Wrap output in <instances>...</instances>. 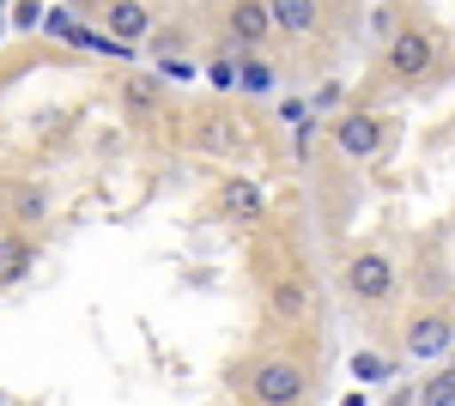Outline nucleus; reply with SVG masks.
Masks as SVG:
<instances>
[{"label":"nucleus","instance_id":"nucleus-1","mask_svg":"<svg viewBox=\"0 0 455 406\" xmlns=\"http://www.w3.org/2000/svg\"><path fill=\"white\" fill-rule=\"evenodd\" d=\"M243 388H249L255 406H304L310 401V370H304V358L274 352V358H255V364H249Z\"/></svg>","mask_w":455,"mask_h":406},{"label":"nucleus","instance_id":"nucleus-2","mask_svg":"<svg viewBox=\"0 0 455 406\" xmlns=\"http://www.w3.org/2000/svg\"><path fill=\"white\" fill-rule=\"evenodd\" d=\"M347 291H352V304H364V309H383L388 298H395V261H388L383 249H358V255H347Z\"/></svg>","mask_w":455,"mask_h":406},{"label":"nucleus","instance_id":"nucleus-3","mask_svg":"<svg viewBox=\"0 0 455 406\" xmlns=\"http://www.w3.org/2000/svg\"><path fill=\"white\" fill-rule=\"evenodd\" d=\"M431 55H437V43H431L425 25H395V36H388V73H395V79L431 73Z\"/></svg>","mask_w":455,"mask_h":406},{"label":"nucleus","instance_id":"nucleus-4","mask_svg":"<svg viewBox=\"0 0 455 406\" xmlns=\"http://www.w3.org/2000/svg\"><path fill=\"white\" fill-rule=\"evenodd\" d=\"M407 352L419 358V364H437V358H450V304H425L413 322H407Z\"/></svg>","mask_w":455,"mask_h":406},{"label":"nucleus","instance_id":"nucleus-5","mask_svg":"<svg viewBox=\"0 0 455 406\" xmlns=\"http://www.w3.org/2000/svg\"><path fill=\"white\" fill-rule=\"evenodd\" d=\"M334 146L347 152V158H383V146H388V128H383V115H340L334 122Z\"/></svg>","mask_w":455,"mask_h":406},{"label":"nucleus","instance_id":"nucleus-6","mask_svg":"<svg viewBox=\"0 0 455 406\" xmlns=\"http://www.w3.org/2000/svg\"><path fill=\"white\" fill-rule=\"evenodd\" d=\"M267 315H274V322H285V328L310 322V285H304L298 273H280V279H267Z\"/></svg>","mask_w":455,"mask_h":406},{"label":"nucleus","instance_id":"nucleus-7","mask_svg":"<svg viewBox=\"0 0 455 406\" xmlns=\"http://www.w3.org/2000/svg\"><path fill=\"white\" fill-rule=\"evenodd\" d=\"M219 212H225V219H237V225H255V219L267 212L261 182H249V176H225V182H219Z\"/></svg>","mask_w":455,"mask_h":406},{"label":"nucleus","instance_id":"nucleus-8","mask_svg":"<svg viewBox=\"0 0 455 406\" xmlns=\"http://www.w3.org/2000/svg\"><path fill=\"white\" fill-rule=\"evenodd\" d=\"M225 31L237 36V49H261V43L274 36V25H267V6H261V0H237V6L225 12Z\"/></svg>","mask_w":455,"mask_h":406},{"label":"nucleus","instance_id":"nucleus-9","mask_svg":"<svg viewBox=\"0 0 455 406\" xmlns=\"http://www.w3.org/2000/svg\"><path fill=\"white\" fill-rule=\"evenodd\" d=\"M261 6H267V25L285 36H315V25H322L315 0H261Z\"/></svg>","mask_w":455,"mask_h":406},{"label":"nucleus","instance_id":"nucleus-10","mask_svg":"<svg viewBox=\"0 0 455 406\" xmlns=\"http://www.w3.org/2000/svg\"><path fill=\"white\" fill-rule=\"evenodd\" d=\"M104 25L116 43H140V36H152V12H146V0H109Z\"/></svg>","mask_w":455,"mask_h":406},{"label":"nucleus","instance_id":"nucleus-11","mask_svg":"<svg viewBox=\"0 0 455 406\" xmlns=\"http://www.w3.org/2000/svg\"><path fill=\"white\" fill-rule=\"evenodd\" d=\"M195 146L212 152V158H225V152H237V146H243V128H237L225 109H212V115H201V128H195Z\"/></svg>","mask_w":455,"mask_h":406},{"label":"nucleus","instance_id":"nucleus-12","mask_svg":"<svg viewBox=\"0 0 455 406\" xmlns=\"http://www.w3.org/2000/svg\"><path fill=\"white\" fill-rule=\"evenodd\" d=\"M6 206H12V225H19V231H31V225H43V219H49V188H43V182H12V195H6Z\"/></svg>","mask_w":455,"mask_h":406},{"label":"nucleus","instance_id":"nucleus-13","mask_svg":"<svg viewBox=\"0 0 455 406\" xmlns=\"http://www.w3.org/2000/svg\"><path fill=\"white\" fill-rule=\"evenodd\" d=\"M31 273V243L19 237V231H6L0 237V285H19Z\"/></svg>","mask_w":455,"mask_h":406},{"label":"nucleus","instance_id":"nucleus-14","mask_svg":"<svg viewBox=\"0 0 455 406\" xmlns=\"http://www.w3.org/2000/svg\"><path fill=\"white\" fill-rule=\"evenodd\" d=\"M419 406H455V370L437 358L431 364V376L419 382Z\"/></svg>","mask_w":455,"mask_h":406},{"label":"nucleus","instance_id":"nucleus-15","mask_svg":"<svg viewBox=\"0 0 455 406\" xmlns=\"http://www.w3.org/2000/svg\"><path fill=\"white\" fill-rule=\"evenodd\" d=\"M352 376H358V382H383L388 364L377 358V352H358V358H352Z\"/></svg>","mask_w":455,"mask_h":406},{"label":"nucleus","instance_id":"nucleus-16","mask_svg":"<svg viewBox=\"0 0 455 406\" xmlns=\"http://www.w3.org/2000/svg\"><path fill=\"white\" fill-rule=\"evenodd\" d=\"M128 103L134 109H158V85L152 79H128Z\"/></svg>","mask_w":455,"mask_h":406},{"label":"nucleus","instance_id":"nucleus-17","mask_svg":"<svg viewBox=\"0 0 455 406\" xmlns=\"http://www.w3.org/2000/svg\"><path fill=\"white\" fill-rule=\"evenodd\" d=\"M267 85H274V73H267V68H255V61H249V68H243V92H267Z\"/></svg>","mask_w":455,"mask_h":406}]
</instances>
